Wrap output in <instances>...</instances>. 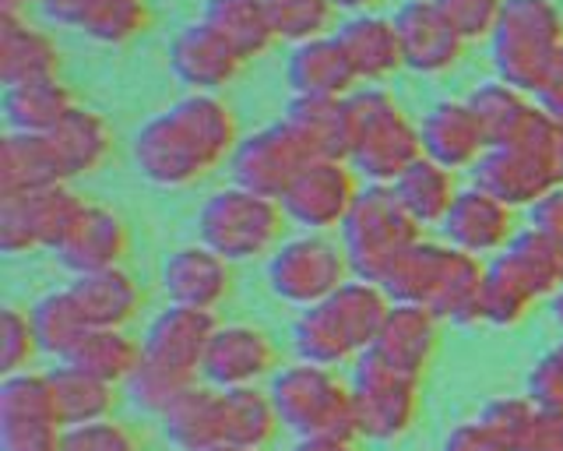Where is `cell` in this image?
<instances>
[{
  "instance_id": "7",
  "label": "cell",
  "mask_w": 563,
  "mask_h": 451,
  "mask_svg": "<svg viewBox=\"0 0 563 451\" xmlns=\"http://www.w3.org/2000/svg\"><path fill=\"white\" fill-rule=\"evenodd\" d=\"M419 381L416 374L395 367L374 350L356 356L352 374V398H356L360 438L369 441H398L412 430L419 416Z\"/></svg>"
},
{
  "instance_id": "46",
  "label": "cell",
  "mask_w": 563,
  "mask_h": 451,
  "mask_svg": "<svg viewBox=\"0 0 563 451\" xmlns=\"http://www.w3.org/2000/svg\"><path fill=\"white\" fill-rule=\"evenodd\" d=\"M64 451H137L134 433L117 424L113 416L99 424H85V427H70L64 438Z\"/></svg>"
},
{
  "instance_id": "8",
  "label": "cell",
  "mask_w": 563,
  "mask_h": 451,
  "mask_svg": "<svg viewBox=\"0 0 563 451\" xmlns=\"http://www.w3.org/2000/svg\"><path fill=\"white\" fill-rule=\"evenodd\" d=\"M493 36V54L507 85H542L553 72L556 19L545 0H507Z\"/></svg>"
},
{
  "instance_id": "15",
  "label": "cell",
  "mask_w": 563,
  "mask_h": 451,
  "mask_svg": "<svg viewBox=\"0 0 563 451\" xmlns=\"http://www.w3.org/2000/svg\"><path fill=\"white\" fill-rule=\"evenodd\" d=\"M275 371V342L257 324H219L205 356V381L216 388H257Z\"/></svg>"
},
{
  "instance_id": "25",
  "label": "cell",
  "mask_w": 563,
  "mask_h": 451,
  "mask_svg": "<svg viewBox=\"0 0 563 451\" xmlns=\"http://www.w3.org/2000/svg\"><path fill=\"white\" fill-rule=\"evenodd\" d=\"M440 230H444L451 248L475 257V254L497 251L504 244L510 233V212L500 198L489 195V190L472 187V190H462V195H457V201L451 205V212Z\"/></svg>"
},
{
  "instance_id": "38",
  "label": "cell",
  "mask_w": 563,
  "mask_h": 451,
  "mask_svg": "<svg viewBox=\"0 0 563 451\" xmlns=\"http://www.w3.org/2000/svg\"><path fill=\"white\" fill-rule=\"evenodd\" d=\"M225 395V441L243 448H268L282 420L268 392L261 388H222Z\"/></svg>"
},
{
  "instance_id": "51",
  "label": "cell",
  "mask_w": 563,
  "mask_h": 451,
  "mask_svg": "<svg viewBox=\"0 0 563 451\" xmlns=\"http://www.w3.org/2000/svg\"><path fill=\"white\" fill-rule=\"evenodd\" d=\"M29 4H40V0H0V11H18V14H25Z\"/></svg>"
},
{
  "instance_id": "28",
  "label": "cell",
  "mask_w": 563,
  "mask_h": 451,
  "mask_svg": "<svg viewBox=\"0 0 563 451\" xmlns=\"http://www.w3.org/2000/svg\"><path fill=\"white\" fill-rule=\"evenodd\" d=\"M81 102L60 78L25 81L4 89V124L14 134H53Z\"/></svg>"
},
{
  "instance_id": "19",
  "label": "cell",
  "mask_w": 563,
  "mask_h": 451,
  "mask_svg": "<svg viewBox=\"0 0 563 451\" xmlns=\"http://www.w3.org/2000/svg\"><path fill=\"white\" fill-rule=\"evenodd\" d=\"M334 36H339L345 57L356 67L360 85H380L387 78H395L405 67L395 19H384L377 11L352 14V19H345L334 29Z\"/></svg>"
},
{
  "instance_id": "48",
  "label": "cell",
  "mask_w": 563,
  "mask_h": 451,
  "mask_svg": "<svg viewBox=\"0 0 563 451\" xmlns=\"http://www.w3.org/2000/svg\"><path fill=\"white\" fill-rule=\"evenodd\" d=\"M92 4H96V0H40V8H43V14L49 22H57L64 29H75V32L81 29L85 14Z\"/></svg>"
},
{
  "instance_id": "39",
  "label": "cell",
  "mask_w": 563,
  "mask_h": 451,
  "mask_svg": "<svg viewBox=\"0 0 563 451\" xmlns=\"http://www.w3.org/2000/svg\"><path fill=\"white\" fill-rule=\"evenodd\" d=\"M292 350L299 360L317 363V367H339L345 360H356V350L342 336V328L334 324L324 304L299 310V318L292 324Z\"/></svg>"
},
{
  "instance_id": "33",
  "label": "cell",
  "mask_w": 563,
  "mask_h": 451,
  "mask_svg": "<svg viewBox=\"0 0 563 451\" xmlns=\"http://www.w3.org/2000/svg\"><path fill=\"white\" fill-rule=\"evenodd\" d=\"M46 374L53 385V398H57V413L67 430L110 420L113 416L117 385H106L102 377L75 367V363H57V367Z\"/></svg>"
},
{
  "instance_id": "29",
  "label": "cell",
  "mask_w": 563,
  "mask_h": 451,
  "mask_svg": "<svg viewBox=\"0 0 563 451\" xmlns=\"http://www.w3.org/2000/svg\"><path fill=\"white\" fill-rule=\"evenodd\" d=\"M324 307L334 318V324L342 328L349 345L356 350V356H363L366 350H374V342L380 339V328H384L387 315H391L395 300L387 297V289L380 283L352 275L334 297L324 300Z\"/></svg>"
},
{
  "instance_id": "13",
  "label": "cell",
  "mask_w": 563,
  "mask_h": 451,
  "mask_svg": "<svg viewBox=\"0 0 563 451\" xmlns=\"http://www.w3.org/2000/svg\"><path fill=\"white\" fill-rule=\"evenodd\" d=\"M243 64L246 61L240 57V50L205 19L184 25L169 43V72L190 92L219 96L243 72Z\"/></svg>"
},
{
  "instance_id": "11",
  "label": "cell",
  "mask_w": 563,
  "mask_h": 451,
  "mask_svg": "<svg viewBox=\"0 0 563 451\" xmlns=\"http://www.w3.org/2000/svg\"><path fill=\"white\" fill-rule=\"evenodd\" d=\"M229 163H233V184L282 201L292 180L307 169V163H313V155L307 152V145L299 142L286 120H278V124H268L240 138Z\"/></svg>"
},
{
  "instance_id": "22",
  "label": "cell",
  "mask_w": 563,
  "mask_h": 451,
  "mask_svg": "<svg viewBox=\"0 0 563 451\" xmlns=\"http://www.w3.org/2000/svg\"><path fill=\"white\" fill-rule=\"evenodd\" d=\"M286 75L296 96H324V99H349L352 92H360V75L352 61L345 57V50L339 36H324L303 46H292Z\"/></svg>"
},
{
  "instance_id": "41",
  "label": "cell",
  "mask_w": 563,
  "mask_h": 451,
  "mask_svg": "<svg viewBox=\"0 0 563 451\" xmlns=\"http://www.w3.org/2000/svg\"><path fill=\"white\" fill-rule=\"evenodd\" d=\"M468 107L475 110V117H479V124L489 138V148L510 145L518 138V131L525 128V120L532 117L521 107V99L515 96V89H510L507 81L483 85L479 92L468 96Z\"/></svg>"
},
{
  "instance_id": "12",
  "label": "cell",
  "mask_w": 563,
  "mask_h": 451,
  "mask_svg": "<svg viewBox=\"0 0 563 451\" xmlns=\"http://www.w3.org/2000/svg\"><path fill=\"white\" fill-rule=\"evenodd\" d=\"M216 315L190 307H166L152 318L145 339H141V360L158 371H169L184 381H205V356L211 336H216Z\"/></svg>"
},
{
  "instance_id": "50",
  "label": "cell",
  "mask_w": 563,
  "mask_h": 451,
  "mask_svg": "<svg viewBox=\"0 0 563 451\" xmlns=\"http://www.w3.org/2000/svg\"><path fill=\"white\" fill-rule=\"evenodd\" d=\"M331 4L352 19V14H369V11H374V8L380 4V0H331Z\"/></svg>"
},
{
  "instance_id": "30",
  "label": "cell",
  "mask_w": 563,
  "mask_h": 451,
  "mask_svg": "<svg viewBox=\"0 0 563 451\" xmlns=\"http://www.w3.org/2000/svg\"><path fill=\"white\" fill-rule=\"evenodd\" d=\"M70 293L81 304L85 318L92 328H123L141 307V289L131 272L120 268H102L70 279Z\"/></svg>"
},
{
  "instance_id": "2",
  "label": "cell",
  "mask_w": 563,
  "mask_h": 451,
  "mask_svg": "<svg viewBox=\"0 0 563 451\" xmlns=\"http://www.w3.org/2000/svg\"><path fill=\"white\" fill-rule=\"evenodd\" d=\"M272 403L278 409V420L286 430L296 433V441L310 438H339L356 441V398L352 385L334 374L331 367H317V363L296 360L289 367L272 374Z\"/></svg>"
},
{
  "instance_id": "36",
  "label": "cell",
  "mask_w": 563,
  "mask_h": 451,
  "mask_svg": "<svg viewBox=\"0 0 563 451\" xmlns=\"http://www.w3.org/2000/svg\"><path fill=\"white\" fill-rule=\"evenodd\" d=\"M29 315L35 324V336H40V350L49 353L57 363L70 360V353L78 350L81 339L92 332V324H88L85 310L75 300L70 286L53 289V293H46V297H40L29 307Z\"/></svg>"
},
{
  "instance_id": "42",
  "label": "cell",
  "mask_w": 563,
  "mask_h": 451,
  "mask_svg": "<svg viewBox=\"0 0 563 451\" xmlns=\"http://www.w3.org/2000/svg\"><path fill=\"white\" fill-rule=\"evenodd\" d=\"M275 36L289 46H303L313 40L331 36L339 8L331 0H268Z\"/></svg>"
},
{
  "instance_id": "43",
  "label": "cell",
  "mask_w": 563,
  "mask_h": 451,
  "mask_svg": "<svg viewBox=\"0 0 563 451\" xmlns=\"http://www.w3.org/2000/svg\"><path fill=\"white\" fill-rule=\"evenodd\" d=\"M40 353V336H35L32 315L22 307L0 310V374H22L29 371L32 356Z\"/></svg>"
},
{
  "instance_id": "17",
  "label": "cell",
  "mask_w": 563,
  "mask_h": 451,
  "mask_svg": "<svg viewBox=\"0 0 563 451\" xmlns=\"http://www.w3.org/2000/svg\"><path fill=\"white\" fill-rule=\"evenodd\" d=\"M128 248H131L128 222H123L113 208L85 201L78 219L70 222L67 237L60 240V248L53 254H57V262L67 272L88 275V272H102V268H120Z\"/></svg>"
},
{
  "instance_id": "49",
  "label": "cell",
  "mask_w": 563,
  "mask_h": 451,
  "mask_svg": "<svg viewBox=\"0 0 563 451\" xmlns=\"http://www.w3.org/2000/svg\"><path fill=\"white\" fill-rule=\"evenodd\" d=\"M292 451H360L356 441H339V438H310V441H296Z\"/></svg>"
},
{
  "instance_id": "27",
  "label": "cell",
  "mask_w": 563,
  "mask_h": 451,
  "mask_svg": "<svg viewBox=\"0 0 563 451\" xmlns=\"http://www.w3.org/2000/svg\"><path fill=\"white\" fill-rule=\"evenodd\" d=\"M454 248L448 244H433V240H419L409 251H405L398 262L384 272L380 286L387 289V297L395 304H419V307H433L440 286H444L448 272L454 265Z\"/></svg>"
},
{
  "instance_id": "40",
  "label": "cell",
  "mask_w": 563,
  "mask_h": 451,
  "mask_svg": "<svg viewBox=\"0 0 563 451\" xmlns=\"http://www.w3.org/2000/svg\"><path fill=\"white\" fill-rule=\"evenodd\" d=\"M152 25L148 0H96L81 22V36L102 46H123Z\"/></svg>"
},
{
  "instance_id": "14",
  "label": "cell",
  "mask_w": 563,
  "mask_h": 451,
  "mask_svg": "<svg viewBox=\"0 0 563 451\" xmlns=\"http://www.w3.org/2000/svg\"><path fill=\"white\" fill-rule=\"evenodd\" d=\"M395 25L401 36L405 67H412L416 75H448L462 61L465 36L437 8V0H405L395 11Z\"/></svg>"
},
{
  "instance_id": "44",
  "label": "cell",
  "mask_w": 563,
  "mask_h": 451,
  "mask_svg": "<svg viewBox=\"0 0 563 451\" xmlns=\"http://www.w3.org/2000/svg\"><path fill=\"white\" fill-rule=\"evenodd\" d=\"M67 427L60 420L14 416L0 420V451H64Z\"/></svg>"
},
{
  "instance_id": "3",
  "label": "cell",
  "mask_w": 563,
  "mask_h": 451,
  "mask_svg": "<svg viewBox=\"0 0 563 451\" xmlns=\"http://www.w3.org/2000/svg\"><path fill=\"white\" fill-rule=\"evenodd\" d=\"M352 107V155L349 163L366 184L391 187L405 169L422 160V134L401 110V102L384 92L380 85L349 96Z\"/></svg>"
},
{
  "instance_id": "1",
  "label": "cell",
  "mask_w": 563,
  "mask_h": 451,
  "mask_svg": "<svg viewBox=\"0 0 563 451\" xmlns=\"http://www.w3.org/2000/svg\"><path fill=\"white\" fill-rule=\"evenodd\" d=\"M240 128L219 96L187 92L169 110L155 113L134 134L137 177L158 190H184L205 180L222 160H233Z\"/></svg>"
},
{
  "instance_id": "20",
  "label": "cell",
  "mask_w": 563,
  "mask_h": 451,
  "mask_svg": "<svg viewBox=\"0 0 563 451\" xmlns=\"http://www.w3.org/2000/svg\"><path fill=\"white\" fill-rule=\"evenodd\" d=\"M60 75V50L49 32L32 25L29 14L0 11V81L25 85Z\"/></svg>"
},
{
  "instance_id": "9",
  "label": "cell",
  "mask_w": 563,
  "mask_h": 451,
  "mask_svg": "<svg viewBox=\"0 0 563 451\" xmlns=\"http://www.w3.org/2000/svg\"><path fill=\"white\" fill-rule=\"evenodd\" d=\"M81 208L85 201L67 184L0 195V251L14 257L57 251Z\"/></svg>"
},
{
  "instance_id": "32",
  "label": "cell",
  "mask_w": 563,
  "mask_h": 451,
  "mask_svg": "<svg viewBox=\"0 0 563 451\" xmlns=\"http://www.w3.org/2000/svg\"><path fill=\"white\" fill-rule=\"evenodd\" d=\"M391 190L405 205V212H409L422 230H427V226H444L451 205L462 195V190L454 187V169L427 160V155L405 169L391 184Z\"/></svg>"
},
{
  "instance_id": "26",
  "label": "cell",
  "mask_w": 563,
  "mask_h": 451,
  "mask_svg": "<svg viewBox=\"0 0 563 451\" xmlns=\"http://www.w3.org/2000/svg\"><path fill=\"white\" fill-rule=\"evenodd\" d=\"M46 142L53 148V160L60 166V177L75 180L106 166L113 152V128L106 124L102 113L78 107L57 131L46 134Z\"/></svg>"
},
{
  "instance_id": "52",
  "label": "cell",
  "mask_w": 563,
  "mask_h": 451,
  "mask_svg": "<svg viewBox=\"0 0 563 451\" xmlns=\"http://www.w3.org/2000/svg\"><path fill=\"white\" fill-rule=\"evenodd\" d=\"M208 451H261V448H243V444H216V448H208Z\"/></svg>"
},
{
  "instance_id": "23",
  "label": "cell",
  "mask_w": 563,
  "mask_h": 451,
  "mask_svg": "<svg viewBox=\"0 0 563 451\" xmlns=\"http://www.w3.org/2000/svg\"><path fill=\"white\" fill-rule=\"evenodd\" d=\"M169 444L180 451H208L225 444V395L222 388L198 381L158 416Z\"/></svg>"
},
{
  "instance_id": "35",
  "label": "cell",
  "mask_w": 563,
  "mask_h": 451,
  "mask_svg": "<svg viewBox=\"0 0 563 451\" xmlns=\"http://www.w3.org/2000/svg\"><path fill=\"white\" fill-rule=\"evenodd\" d=\"M201 19L240 50L243 61L268 54L275 36L268 0H208Z\"/></svg>"
},
{
  "instance_id": "16",
  "label": "cell",
  "mask_w": 563,
  "mask_h": 451,
  "mask_svg": "<svg viewBox=\"0 0 563 451\" xmlns=\"http://www.w3.org/2000/svg\"><path fill=\"white\" fill-rule=\"evenodd\" d=\"M163 293L173 307H190V310H216L225 304L229 286H233V272L222 254L211 248L184 244L176 248L163 262Z\"/></svg>"
},
{
  "instance_id": "6",
  "label": "cell",
  "mask_w": 563,
  "mask_h": 451,
  "mask_svg": "<svg viewBox=\"0 0 563 451\" xmlns=\"http://www.w3.org/2000/svg\"><path fill=\"white\" fill-rule=\"evenodd\" d=\"M352 265L342 244H334L324 233H303L282 240L278 251L268 257V286L289 307H317L334 297L349 279Z\"/></svg>"
},
{
  "instance_id": "31",
  "label": "cell",
  "mask_w": 563,
  "mask_h": 451,
  "mask_svg": "<svg viewBox=\"0 0 563 451\" xmlns=\"http://www.w3.org/2000/svg\"><path fill=\"white\" fill-rule=\"evenodd\" d=\"M545 180H550V166H545L539 155L515 148V145L489 148L483 160L475 163V187L489 190V195L500 198L504 205L536 198Z\"/></svg>"
},
{
  "instance_id": "45",
  "label": "cell",
  "mask_w": 563,
  "mask_h": 451,
  "mask_svg": "<svg viewBox=\"0 0 563 451\" xmlns=\"http://www.w3.org/2000/svg\"><path fill=\"white\" fill-rule=\"evenodd\" d=\"M507 0H437V8L448 14L451 25L468 40H483L489 32H497L504 19Z\"/></svg>"
},
{
  "instance_id": "4",
  "label": "cell",
  "mask_w": 563,
  "mask_h": 451,
  "mask_svg": "<svg viewBox=\"0 0 563 451\" xmlns=\"http://www.w3.org/2000/svg\"><path fill=\"white\" fill-rule=\"evenodd\" d=\"M286 208L275 198H264L257 190L240 184L216 190L198 212V240L229 265L251 262V257L275 254L286 233Z\"/></svg>"
},
{
  "instance_id": "24",
  "label": "cell",
  "mask_w": 563,
  "mask_h": 451,
  "mask_svg": "<svg viewBox=\"0 0 563 451\" xmlns=\"http://www.w3.org/2000/svg\"><path fill=\"white\" fill-rule=\"evenodd\" d=\"M437 339H440V318L430 307L395 304L380 328V339L374 342V353L384 356L387 363H395V367L422 377V371L430 367V360L437 353Z\"/></svg>"
},
{
  "instance_id": "18",
  "label": "cell",
  "mask_w": 563,
  "mask_h": 451,
  "mask_svg": "<svg viewBox=\"0 0 563 451\" xmlns=\"http://www.w3.org/2000/svg\"><path fill=\"white\" fill-rule=\"evenodd\" d=\"M422 155L448 169L475 166L489 152V138L468 99H440L419 124Z\"/></svg>"
},
{
  "instance_id": "47",
  "label": "cell",
  "mask_w": 563,
  "mask_h": 451,
  "mask_svg": "<svg viewBox=\"0 0 563 451\" xmlns=\"http://www.w3.org/2000/svg\"><path fill=\"white\" fill-rule=\"evenodd\" d=\"M444 451H504V444L483 424H468L451 433L444 441Z\"/></svg>"
},
{
  "instance_id": "21",
  "label": "cell",
  "mask_w": 563,
  "mask_h": 451,
  "mask_svg": "<svg viewBox=\"0 0 563 451\" xmlns=\"http://www.w3.org/2000/svg\"><path fill=\"white\" fill-rule=\"evenodd\" d=\"M282 120L296 131L313 160H349L352 155V107L349 99H324V96H292L289 110Z\"/></svg>"
},
{
  "instance_id": "34",
  "label": "cell",
  "mask_w": 563,
  "mask_h": 451,
  "mask_svg": "<svg viewBox=\"0 0 563 451\" xmlns=\"http://www.w3.org/2000/svg\"><path fill=\"white\" fill-rule=\"evenodd\" d=\"M53 184H67L53 148L43 134H14L8 131L0 142V195H22Z\"/></svg>"
},
{
  "instance_id": "37",
  "label": "cell",
  "mask_w": 563,
  "mask_h": 451,
  "mask_svg": "<svg viewBox=\"0 0 563 451\" xmlns=\"http://www.w3.org/2000/svg\"><path fill=\"white\" fill-rule=\"evenodd\" d=\"M64 363H75V367L88 371L102 377L106 385H128L131 374L137 371L141 363V342H134L123 328H92L81 345L75 353H70V360Z\"/></svg>"
},
{
  "instance_id": "10",
  "label": "cell",
  "mask_w": 563,
  "mask_h": 451,
  "mask_svg": "<svg viewBox=\"0 0 563 451\" xmlns=\"http://www.w3.org/2000/svg\"><path fill=\"white\" fill-rule=\"evenodd\" d=\"M360 195V173L349 160H313L286 190L282 208L289 222L303 226L307 233H328L342 230Z\"/></svg>"
},
{
  "instance_id": "5",
  "label": "cell",
  "mask_w": 563,
  "mask_h": 451,
  "mask_svg": "<svg viewBox=\"0 0 563 451\" xmlns=\"http://www.w3.org/2000/svg\"><path fill=\"white\" fill-rule=\"evenodd\" d=\"M422 240V226L405 212L391 187L366 184L356 208L342 226V248L360 279L380 283L384 272L412 244Z\"/></svg>"
}]
</instances>
